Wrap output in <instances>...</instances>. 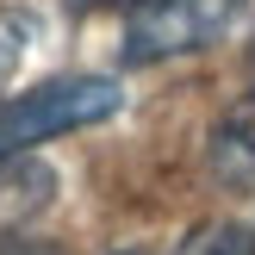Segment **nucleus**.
Instances as JSON below:
<instances>
[{
    "mask_svg": "<svg viewBox=\"0 0 255 255\" xmlns=\"http://www.w3.org/2000/svg\"><path fill=\"white\" fill-rule=\"evenodd\" d=\"M125 106V87L112 75H69V81H44L31 94L0 100V162H19L25 149L50 143L62 131L100 125Z\"/></svg>",
    "mask_w": 255,
    "mask_h": 255,
    "instance_id": "1",
    "label": "nucleus"
},
{
    "mask_svg": "<svg viewBox=\"0 0 255 255\" xmlns=\"http://www.w3.org/2000/svg\"><path fill=\"white\" fill-rule=\"evenodd\" d=\"M243 12L249 0H137L125 19V62L156 69L174 56H199L218 37H231Z\"/></svg>",
    "mask_w": 255,
    "mask_h": 255,
    "instance_id": "2",
    "label": "nucleus"
},
{
    "mask_svg": "<svg viewBox=\"0 0 255 255\" xmlns=\"http://www.w3.org/2000/svg\"><path fill=\"white\" fill-rule=\"evenodd\" d=\"M206 168L231 193H255V100H237L206 137Z\"/></svg>",
    "mask_w": 255,
    "mask_h": 255,
    "instance_id": "3",
    "label": "nucleus"
},
{
    "mask_svg": "<svg viewBox=\"0 0 255 255\" xmlns=\"http://www.w3.org/2000/svg\"><path fill=\"white\" fill-rule=\"evenodd\" d=\"M174 255H255V237L231 218H206L174 243Z\"/></svg>",
    "mask_w": 255,
    "mask_h": 255,
    "instance_id": "4",
    "label": "nucleus"
},
{
    "mask_svg": "<svg viewBox=\"0 0 255 255\" xmlns=\"http://www.w3.org/2000/svg\"><path fill=\"white\" fill-rule=\"evenodd\" d=\"M31 37H37V19H31V12H19V6H0V87H6V81H12V69L25 62Z\"/></svg>",
    "mask_w": 255,
    "mask_h": 255,
    "instance_id": "5",
    "label": "nucleus"
},
{
    "mask_svg": "<svg viewBox=\"0 0 255 255\" xmlns=\"http://www.w3.org/2000/svg\"><path fill=\"white\" fill-rule=\"evenodd\" d=\"M0 255H56V243H37V237H0Z\"/></svg>",
    "mask_w": 255,
    "mask_h": 255,
    "instance_id": "6",
    "label": "nucleus"
},
{
    "mask_svg": "<svg viewBox=\"0 0 255 255\" xmlns=\"http://www.w3.org/2000/svg\"><path fill=\"white\" fill-rule=\"evenodd\" d=\"M75 12H100V6H119V0H69Z\"/></svg>",
    "mask_w": 255,
    "mask_h": 255,
    "instance_id": "7",
    "label": "nucleus"
},
{
    "mask_svg": "<svg viewBox=\"0 0 255 255\" xmlns=\"http://www.w3.org/2000/svg\"><path fill=\"white\" fill-rule=\"evenodd\" d=\"M125 255H143V249H125Z\"/></svg>",
    "mask_w": 255,
    "mask_h": 255,
    "instance_id": "8",
    "label": "nucleus"
}]
</instances>
